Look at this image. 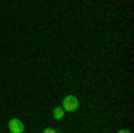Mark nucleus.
I'll list each match as a JSON object with an SVG mask.
<instances>
[{
    "label": "nucleus",
    "mask_w": 134,
    "mask_h": 133,
    "mask_svg": "<svg viewBox=\"0 0 134 133\" xmlns=\"http://www.w3.org/2000/svg\"><path fill=\"white\" fill-rule=\"evenodd\" d=\"M118 133H131L129 130H122V131H118Z\"/></svg>",
    "instance_id": "obj_5"
},
{
    "label": "nucleus",
    "mask_w": 134,
    "mask_h": 133,
    "mask_svg": "<svg viewBox=\"0 0 134 133\" xmlns=\"http://www.w3.org/2000/svg\"><path fill=\"white\" fill-rule=\"evenodd\" d=\"M64 108H63V106H57V108H54V113H52V115H54V119H55V121H61L63 117H64Z\"/></svg>",
    "instance_id": "obj_3"
},
{
    "label": "nucleus",
    "mask_w": 134,
    "mask_h": 133,
    "mask_svg": "<svg viewBox=\"0 0 134 133\" xmlns=\"http://www.w3.org/2000/svg\"><path fill=\"white\" fill-rule=\"evenodd\" d=\"M43 133H59V130H57V128H45Z\"/></svg>",
    "instance_id": "obj_4"
},
{
    "label": "nucleus",
    "mask_w": 134,
    "mask_h": 133,
    "mask_svg": "<svg viewBox=\"0 0 134 133\" xmlns=\"http://www.w3.org/2000/svg\"><path fill=\"white\" fill-rule=\"evenodd\" d=\"M63 108H64V112L73 113L77 108H79V99L73 97V95H66V97L63 99Z\"/></svg>",
    "instance_id": "obj_1"
},
{
    "label": "nucleus",
    "mask_w": 134,
    "mask_h": 133,
    "mask_svg": "<svg viewBox=\"0 0 134 133\" xmlns=\"http://www.w3.org/2000/svg\"><path fill=\"white\" fill-rule=\"evenodd\" d=\"M9 131L11 133H23L25 131V126H23V122H21L20 119H11L9 121Z\"/></svg>",
    "instance_id": "obj_2"
}]
</instances>
